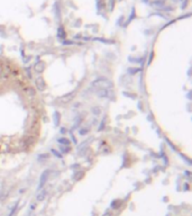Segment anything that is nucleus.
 <instances>
[{"instance_id": "nucleus-1", "label": "nucleus", "mask_w": 192, "mask_h": 216, "mask_svg": "<svg viewBox=\"0 0 192 216\" xmlns=\"http://www.w3.org/2000/svg\"><path fill=\"white\" fill-rule=\"evenodd\" d=\"M40 102L34 88L13 63L0 62V150L23 151L38 136Z\"/></svg>"}]
</instances>
